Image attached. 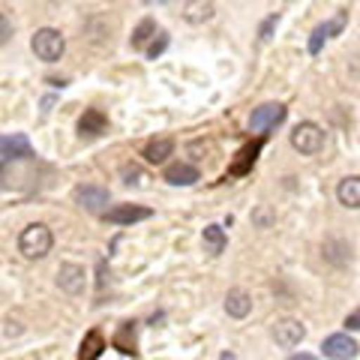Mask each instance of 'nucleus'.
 <instances>
[{
  "mask_svg": "<svg viewBox=\"0 0 360 360\" xmlns=\"http://www.w3.org/2000/svg\"><path fill=\"white\" fill-rule=\"evenodd\" d=\"M51 243H54V238H51L49 225L33 222V225H27V229L21 231V238H18V252L33 262V258H45V255H49V252H51Z\"/></svg>",
  "mask_w": 360,
  "mask_h": 360,
  "instance_id": "1",
  "label": "nucleus"
},
{
  "mask_svg": "<svg viewBox=\"0 0 360 360\" xmlns=\"http://www.w3.org/2000/svg\"><path fill=\"white\" fill-rule=\"evenodd\" d=\"M30 49H33V54H37L39 60L54 63V60H60V58H63V51H66V39H63V33H60V30H54V27H42V30L33 33Z\"/></svg>",
  "mask_w": 360,
  "mask_h": 360,
  "instance_id": "2",
  "label": "nucleus"
},
{
  "mask_svg": "<svg viewBox=\"0 0 360 360\" xmlns=\"http://www.w3.org/2000/svg\"><path fill=\"white\" fill-rule=\"evenodd\" d=\"M291 148L300 150L303 156H315L324 148V129L319 127V123H312V120L297 123L295 132H291Z\"/></svg>",
  "mask_w": 360,
  "mask_h": 360,
  "instance_id": "3",
  "label": "nucleus"
},
{
  "mask_svg": "<svg viewBox=\"0 0 360 360\" xmlns=\"http://www.w3.org/2000/svg\"><path fill=\"white\" fill-rule=\"evenodd\" d=\"M283 120H285V105L267 103V105H262V108H255V111H252L250 127H252V132H267V129L279 127Z\"/></svg>",
  "mask_w": 360,
  "mask_h": 360,
  "instance_id": "4",
  "label": "nucleus"
},
{
  "mask_svg": "<svg viewBox=\"0 0 360 360\" xmlns=\"http://www.w3.org/2000/svg\"><path fill=\"white\" fill-rule=\"evenodd\" d=\"M303 336H307V328H303L297 319H279L274 324V340L279 348H295V345H300Z\"/></svg>",
  "mask_w": 360,
  "mask_h": 360,
  "instance_id": "5",
  "label": "nucleus"
},
{
  "mask_svg": "<svg viewBox=\"0 0 360 360\" xmlns=\"http://www.w3.org/2000/svg\"><path fill=\"white\" fill-rule=\"evenodd\" d=\"M87 283V274L82 264H60L58 267V285L66 291V295H82Z\"/></svg>",
  "mask_w": 360,
  "mask_h": 360,
  "instance_id": "6",
  "label": "nucleus"
},
{
  "mask_svg": "<svg viewBox=\"0 0 360 360\" xmlns=\"http://www.w3.org/2000/svg\"><path fill=\"white\" fill-rule=\"evenodd\" d=\"M321 348H324V354L333 357V360H352V357L357 354V342H354L348 333H333V336H328Z\"/></svg>",
  "mask_w": 360,
  "mask_h": 360,
  "instance_id": "7",
  "label": "nucleus"
},
{
  "mask_svg": "<svg viewBox=\"0 0 360 360\" xmlns=\"http://www.w3.org/2000/svg\"><path fill=\"white\" fill-rule=\"evenodd\" d=\"M153 210L150 207H139V205H117L105 213L108 222L115 225H132V222H141V219H150Z\"/></svg>",
  "mask_w": 360,
  "mask_h": 360,
  "instance_id": "8",
  "label": "nucleus"
},
{
  "mask_svg": "<svg viewBox=\"0 0 360 360\" xmlns=\"http://www.w3.org/2000/svg\"><path fill=\"white\" fill-rule=\"evenodd\" d=\"M75 201L82 207H87L90 213H99L108 205V189H103V186H78L75 189Z\"/></svg>",
  "mask_w": 360,
  "mask_h": 360,
  "instance_id": "9",
  "label": "nucleus"
},
{
  "mask_svg": "<svg viewBox=\"0 0 360 360\" xmlns=\"http://www.w3.org/2000/svg\"><path fill=\"white\" fill-rule=\"evenodd\" d=\"M225 312H229L231 319H246V315L252 312V297L246 295L243 288H231L229 295H225Z\"/></svg>",
  "mask_w": 360,
  "mask_h": 360,
  "instance_id": "10",
  "label": "nucleus"
},
{
  "mask_svg": "<svg viewBox=\"0 0 360 360\" xmlns=\"http://www.w3.org/2000/svg\"><path fill=\"white\" fill-rule=\"evenodd\" d=\"M165 180H168L172 186H193L195 180H201V174H198V168H195V165L174 162V165H168V168H165Z\"/></svg>",
  "mask_w": 360,
  "mask_h": 360,
  "instance_id": "11",
  "label": "nucleus"
},
{
  "mask_svg": "<svg viewBox=\"0 0 360 360\" xmlns=\"http://www.w3.org/2000/svg\"><path fill=\"white\" fill-rule=\"evenodd\" d=\"M0 156H18V160H25V156H30V141L27 135H0Z\"/></svg>",
  "mask_w": 360,
  "mask_h": 360,
  "instance_id": "12",
  "label": "nucleus"
},
{
  "mask_svg": "<svg viewBox=\"0 0 360 360\" xmlns=\"http://www.w3.org/2000/svg\"><path fill=\"white\" fill-rule=\"evenodd\" d=\"M336 198H340V205L345 207H360V177H345L340 180V186H336Z\"/></svg>",
  "mask_w": 360,
  "mask_h": 360,
  "instance_id": "13",
  "label": "nucleus"
},
{
  "mask_svg": "<svg viewBox=\"0 0 360 360\" xmlns=\"http://www.w3.org/2000/svg\"><path fill=\"white\" fill-rule=\"evenodd\" d=\"M78 129H82V135H103L108 129V120L99 108H87L84 117L78 120Z\"/></svg>",
  "mask_w": 360,
  "mask_h": 360,
  "instance_id": "14",
  "label": "nucleus"
},
{
  "mask_svg": "<svg viewBox=\"0 0 360 360\" xmlns=\"http://www.w3.org/2000/svg\"><path fill=\"white\" fill-rule=\"evenodd\" d=\"M201 243H205V252H207V255H222L229 238H225L222 225H207L205 234H201Z\"/></svg>",
  "mask_w": 360,
  "mask_h": 360,
  "instance_id": "15",
  "label": "nucleus"
},
{
  "mask_svg": "<svg viewBox=\"0 0 360 360\" xmlns=\"http://www.w3.org/2000/svg\"><path fill=\"white\" fill-rule=\"evenodd\" d=\"M184 18L193 21V25H205V21L213 18V4H210V0H186Z\"/></svg>",
  "mask_w": 360,
  "mask_h": 360,
  "instance_id": "16",
  "label": "nucleus"
},
{
  "mask_svg": "<svg viewBox=\"0 0 360 360\" xmlns=\"http://www.w3.org/2000/svg\"><path fill=\"white\" fill-rule=\"evenodd\" d=\"M174 150V141L172 139H153L144 144V160L148 162H165L168 156H172Z\"/></svg>",
  "mask_w": 360,
  "mask_h": 360,
  "instance_id": "17",
  "label": "nucleus"
},
{
  "mask_svg": "<svg viewBox=\"0 0 360 360\" xmlns=\"http://www.w3.org/2000/svg\"><path fill=\"white\" fill-rule=\"evenodd\" d=\"M103 348H105L103 336H99L96 330H90L84 336V342H82V354H78V360H96L99 354H103Z\"/></svg>",
  "mask_w": 360,
  "mask_h": 360,
  "instance_id": "18",
  "label": "nucleus"
},
{
  "mask_svg": "<svg viewBox=\"0 0 360 360\" xmlns=\"http://www.w3.org/2000/svg\"><path fill=\"white\" fill-rule=\"evenodd\" d=\"M156 37V25L150 18H144L139 27L132 30V49H144V45H148V39H153Z\"/></svg>",
  "mask_w": 360,
  "mask_h": 360,
  "instance_id": "19",
  "label": "nucleus"
},
{
  "mask_svg": "<svg viewBox=\"0 0 360 360\" xmlns=\"http://www.w3.org/2000/svg\"><path fill=\"white\" fill-rule=\"evenodd\" d=\"M258 150H262V141H255L252 148H243L238 156H240V162L238 165H231V174H243L246 168H250L252 162H255V156H258Z\"/></svg>",
  "mask_w": 360,
  "mask_h": 360,
  "instance_id": "20",
  "label": "nucleus"
},
{
  "mask_svg": "<svg viewBox=\"0 0 360 360\" xmlns=\"http://www.w3.org/2000/svg\"><path fill=\"white\" fill-rule=\"evenodd\" d=\"M165 49H168V33H165V30H160V33H156V37L150 39V45H148V58H150V60H156Z\"/></svg>",
  "mask_w": 360,
  "mask_h": 360,
  "instance_id": "21",
  "label": "nucleus"
},
{
  "mask_svg": "<svg viewBox=\"0 0 360 360\" xmlns=\"http://www.w3.org/2000/svg\"><path fill=\"white\" fill-rule=\"evenodd\" d=\"M123 180H127V184L132 186H144V180H148V177H144V172H141V168L139 165H123Z\"/></svg>",
  "mask_w": 360,
  "mask_h": 360,
  "instance_id": "22",
  "label": "nucleus"
},
{
  "mask_svg": "<svg viewBox=\"0 0 360 360\" xmlns=\"http://www.w3.org/2000/svg\"><path fill=\"white\" fill-rule=\"evenodd\" d=\"M345 21H348V13H345V9H342V13H340V15H336L333 21H328V25H321V27H324V33H328V39H330V37H336V33H342V27H345Z\"/></svg>",
  "mask_w": 360,
  "mask_h": 360,
  "instance_id": "23",
  "label": "nucleus"
},
{
  "mask_svg": "<svg viewBox=\"0 0 360 360\" xmlns=\"http://www.w3.org/2000/svg\"><path fill=\"white\" fill-rule=\"evenodd\" d=\"M324 39H328V33H324V27L319 25V27L312 30V37H309V54H319L321 45H324Z\"/></svg>",
  "mask_w": 360,
  "mask_h": 360,
  "instance_id": "24",
  "label": "nucleus"
},
{
  "mask_svg": "<svg viewBox=\"0 0 360 360\" xmlns=\"http://www.w3.org/2000/svg\"><path fill=\"white\" fill-rule=\"evenodd\" d=\"M276 25H279V15H270L264 25H262V30H258V39H262V42H270V37H274Z\"/></svg>",
  "mask_w": 360,
  "mask_h": 360,
  "instance_id": "25",
  "label": "nucleus"
},
{
  "mask_svg": "<svg viewBox=\"0 0 360 360\" xmlns=\"http://www.w3.org/2000/svg\"><path fill=\"white\" fill-rule=\"evenodd\" d=\"M9 37H13V25H9V18L0 13V45H6Z\"/></svg>",
  "mask_w": 360,
  "mask_h": 360,
  "instance_id": "26",
  "label": "nucleus"
},
{
  "mask_svg": "<svg viewBox=\"0 0 360 360\" xmlns=\"http://www.w3.org/2000/svg\"><path fill=\"white\" fill-rule=\"evenodd\" d=\"M345 328H348V330H360V309L348 315V319H345Z\"/></svg>",
  "mask_w": 360,
  "mask_h": 360,
  "instance_id": "27",
  "label": "nucleus"
},
{
  "mask_svg": "<svg viewBox=\"0 0 360 360\" xmlns=\"http://www.w3.org/2000/svg\"><path fill=\"white\" fill-rule=\"evenodd\" d=\"M288 360H315V357L312 354H291Z\"/></svg>",
  "mask_w": 360,
  "mask_h": 360,
  "instance_id": "28",
  "label": "nucleus"
},
{
  "mask_svg": "<svg viewBox=\"0 0 360 360\" xmlns=\"http://www.w3.org/2000/svg\"><path fill=\"white\" fill-rule=\"evenodd\" d=\"M4 174H6V165L0 162V189H4Z\"/></svg>",
  "mask_w": 360,
  "mask_h": 360,
  "instance_id": "29",
  "label": "nucleus"
}]
</instances>
